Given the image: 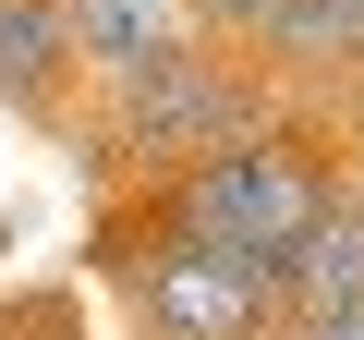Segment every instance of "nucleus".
I'll use <instances>...</instances> for the list:
<instances>
[{
	"label": "nucleus",
	"mask_w": 364,
	"mask_h": 340,
	"mask_svg": "<svg viewBox=\"0 0 364 340\" xmlns=\"http://www.w3.org/2000/svg\"><path fill=\"white\" fill-rule=\"evenodd\" d=\"M0 110L37 122V134H73L85 61H73V13L61 0H0Z\"/></svg>",
	"instance_id": "7ed1b4c3"
},
{
	"label": "nucleus",
	"mask_w": 364,
	"mask_h": 340,
	"mask_svg": "<svg viewBox=\"0 0 364 340\" xmlns=\"http://www.w3.org/2000/svg\"><path fill=\"white\" fill-rule=\"evenodd\" d=\"M170 13L195 25V37H231V49H243V37H255V13H267V0H170Z\"/></svg>",
	"instance_id": "0eeeda50"
},
{
	"label": "nucleus",
	"mask_w": 364,
	"mask_h": 340,
	"mask_svg": "<svg viewBox=\"0 0 364 340\" xmlns=\"http://www.w3.org/2000/svg\"><path fill=\"white\" fill-rule=\"evenodd\" d=\"M340 134L328 122H304V110H279V122H255V134H231V146H207V158H182V170H158V183H134L146 195V219H170V231H195V243H231V255H279L328 195H340Z\"/></svg>",
	"instance_id": "f03ea898"
},
{
	"label": "nucleus",
	"mask_w": 364,
	"mask_h": 340,
	"mask_svg": "<svg viewBox=\"0 0 364 340\" xmlns=\"http://www.w3.org/2000/svg\"><path fill=\"white\" fill-rule=\"evenodd\" d=\"M279 340H364V304H340V316H279Z\"/></svg>",
	"instance_id": "6e6552de"
},
{
	"label": "nucleus",
	"mask_w": 364,
	"mask_h": 340,
	"mask_svg": "<svg viewBox=\"0 0 364 340\" xmlns=\"http://www.w3.org/2000/svg\"><path fill=\"white\" fill-rule=\"evenodd\" d=\"M61 13H73V61H85V85H109V73H134L182 13H170V0H61Z\"/></svg>",
	"instance_id": "39448f33"
},
{
	"label": "nucleus",
	"mask_w": 364,
	"mask_h": 340,
	"mask_svg": "<svg viewBox=\"0 0 364 340\" xmlns=\"http://www.w3.org/2000/svg\"><path fill=\"white\" fill-rule=\"evenodd\" d=\"M255 122H279V85H267L231 37L170 25L134 73L85 85L73 146H85V183H97V195H134V183H158V170L207 158V146H231V134H255Z\"/></svg>",
	"instance_id": "f257e3e1"
},
{
	"label": "nucleus",
	"mask_w": 364,
	"mask_h": 340,
	"mask_svg": "<svg viewBox=\"0 0 364 340\" xmlns=\"http://www.w3.org/2000/svg\"><path fill=\"white\" fill-rule=\"evenodd\" d=\"M0 340H85V292H0Z\"/></svg>",
	"instance_id": "423d86ee"
},
{
	"label": "nucleus",
	"mask_w": 364,
	"mask_h": 340,
	"mask_svg": "<svg viewBox=\"0 0 364 340\" xmlns=\"http://www.w3.org/2000/svg\"><path fill=\"white\" fill-rule=\"evenodd\" d=\"M267 292H279V316H340V304H364V170H340V195L267 255Z\"/></svg>",
	"instance_id": "20e7f679"
}]
</instances>
